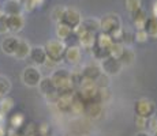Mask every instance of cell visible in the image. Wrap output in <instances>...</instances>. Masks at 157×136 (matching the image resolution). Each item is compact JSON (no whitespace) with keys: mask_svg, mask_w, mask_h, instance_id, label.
<instances>
[{"mask_svg":"<svg viewBox=\"0 0 157 136\" xmlns=\"http://www.w3.org/2000/svg\"><path fill=\"white\" fill-rule=\"evenodd\" d=\"M124 45H123V42H120V41H113V44H112V46L109 48V56L111 57H115V59H117L119 60L120 59V56H122V53H123V50H124Z\"/></svg>","mask_w":157,"mask_h":136,"instance_id":"cb8c5ba5","label":"cell"},{"mask_svg":"<svg viewBox=\"0 0 157 136\" xmlns=\"http://www.w3.org/2000/svg\"><path fill=\"white\" fill-rule=\"evenodd\" d=\"M109 56V52L108 50H104V49H100V48H97V46H94L93 48V57H94L96 60H104L105 57H108Z\"/></svg>","mask_w":157,"mask_h":136,"instance_id":"d6a6232c","label":"cell"},{"mask_svg":"<svg viewBox=\"0 0 157 136\" xmlns=\"http://www.w3.org/2000/svg\"><path fill=\"white\" fill-rule=\"evenodd\" d=\"M94 83L98 89H108L111 84V76H108V75H105L101 72V74L98 75L97 79L94 80Z\"/></svg>","mask_w":157,"mask_h":136,"instance_id":"4316f807","label":"cell"},{"mask_svg":"<svg viewBox=\"0 0 157 136\" xmlns=\"http://www.w3.org/2000/svg\"><path fill=\"white\" fill-rule=\"evenodd\" d=\"M3 14L10 17V15H21L23 11V7L19 0H6L4 4L2 6Z\"/></svg>","mask_w":157,"mask_h":136,"instance_id":"4fadbf2b","label":"cell"},{"mask_svg":"<svg viewBox=\"0 0 157 136\" xmlns=\"http://www.w3.org/2000/svg\"><path fill=\"white\" fill-rule=\"evenodd\" d=\"M29 59L36 67H43L48 60L44 46H32L29 53Z\"/></svg>","mask_w":157,"mask_h":136,"instance_id":"30bf717a","label":"cell"},{"mask_svg":"<svg viewBox=\"0 0 157 136\" xmlns=\"http://www.w3.org/2000/svg\"><path fill=\"white\" fill-rule=\"evenodd\" d=\"M21 79H22L25 86L38 87L41 79H43V74H41V71L38 69V67H36V65H28V67L22 71Z\"/></svg>","mask_w":157,"mask_h":136,"instance_id":"5b68a950","label":"cell"},{"mask_svg":"<svg viewBox=\"0 0 157 136\" xmlns=\"http://www.w3.org/2000/svg\"><path fill=\"white\" fill-rule=\"evenodd\" d=\"M64 8L63 6H56L55 8L52 10L51 13V17H52V20L56 23H60L62 22V18H63V14H64Z\"/></svg>","mask_w":157,"mask_h":136,"instance_id":"f546056e","label":"cell"},{"mask_svg":"<svg viewBox=\"0 0 157 136\" xmlns=\"http://www.w3.org/2000/svg\"><path fill=\"white\" fill-rule=\"evenodd\" d=\"M7 25H8V31L19 33L25 27V18L22 17V14L10 15V17H7Z\"/></svg>","mask_w":157,"mask_h":136,"instance_id":"9a60e30c","label":"cell"},{"mask_svg":"<svg viewBox=\"0 0 157 136\" xmlns=\"http://www.w3.org/2000/svg\"><path fill=\"white\" fill-rule=\"evenodd\" d=\"M98 20H100V31L109 34L113 38V41H122L123 26L119 15L115 13H109L101 17Z\"/></svg>","mask_w":157,"mask_h":136,"instance_id":"6da1fadb","label":"cell"},{"mask_svg":"<svg viewBox=\"0 0 157 136\" xmlns=\"http://www.w3.org/2000/svg\"><path fill=\"white\" fill-rule=\"evenodd\" d=\"M51 79H52L53 84H55V87L57 89V91H59V94L75 91V87L71 80V74L67 69L56 68L55 71L52 72V75H51Z\"/></svg>","mask_w":157,"mask_h":136,"instance_id":"7a4b0ae2","label":"cell"},{"mask_svg":"<svg viewBox=\"0 0 157 136\" xmlns=\"http://www.w3.org/2000/svg\"><path fill=\"white\" fill-rule=\"evenodd\" d=\"M134 124L138 127V129H140V131H146V129L149 128V120L144 119V117L135 116L134 117Z\"/></svg>","mask_w":157,"mask_h":136,"instance_id":"4dcf8cb0","label":"cell"},{"mask_svg":"<svg viewBox=\"0 0 157 136\" xmlns=\"http://www.w3.org/2000/svg\"><path fill=\"white\" fill-rule=\"evenodd\" d=\"M144 30L147 33L149 38H157V17H147V20L145 23Z\"/></svg>","mask_w":157,"mask_h":136,"instance_id":"44dd1931","label":"cell"},{"mask_svg":"<svg viewBox=\"0 0 157 136\" xmlns=\"http://www.w3.org/2000/svg\"><path fill=\"white\" fill-rule=\"evenodd\" d=\"M135 60V52L131 49V48H124V50H123L122 56H120L119 61L122 63L123 67H128V65H131L132 63H134Z\"/></svg>","mask_w":157,"mask_h":136,"instance_id":"603a6c76","label":"cell"},{"mask_svg":"<svg viewBox=\"0 0 157 136\" xmlns=\"http://www.w3.org/2000/svg\"><path fill=\"white\" fill-rule=\"evenodd\" d=\"M134 136H152V135H150L147 131H140V132H137Z\"/></svg>","mask_w":157,"mask_h":136,"instance_id":"e575fe53","label":"cell"},{"mask_svg":"<svg viewBox=\"0 0 157 136\" xmlns=\"http://www.w3.org/2000/svg\"><path fill=\"white\" fill-rule=\"evenodd\" d=\"M81 22H82V17H81L79 11L75 10V8H72V7H66L64 8V14H63L62 22L60 23L68 26L72 31H74V30L81 25Z\"/></svg>","mask_w":157,"mask_h":136,"instance_id":"ba28073f","label":"cell"},{"mask_svg":"<svg viewBox=\"0 0 157 136\" xmlns=\"http://www.w3.org/2000/svg\"><path fill=\"white\" fill-rule=\"evenodd\" d=\"M81 74H82V78H85V79L96 80L98 78V75L101 74V68H100V65L93 64V63H89V64H86V65H83L82 67Z\"/></svg>","mask_w":157,"mask_h":136,"instance_id":"2e32d148","label":"cell"},{"mask_svg":"<svg viewBox=\"0 0 157 136\" xmlns=\"http://www.w3.org/2000/svg\"><path fill=\"white\" fill-rule=\"evenodd\" d=\"M100 68H101L102 74L108 75V76H116V75L120 74L123 65H122V63H120L117 59L108 56V57H105L104 60H101Z\"/></svg>","mask_w":157,"mask_h":136,"instance_id":"52a82bcc","label":"cell"},{"mask_svg":"<svg viewBox=\"0 0 157 136\" xmlns=\"http://www.w3.org/2000/svg\"><path fill=\"white\" fill-rule=\"evenodd\" d=\"M19 44V38L15 37V35H8L0 44V48H2L3 53L8 54V56H14L15 50H17V46Z\"/></svg>","mask_w":157,"mask_h":136,"instance_id":"5bb4252c","label":"cell"},{"mask_svg":"<svg viewBox=\"0 0 157 136\" xmlns=\"http://www.w3.org/2000/svg\"><path fill=\"white\" fill-rule=\"evenodd\" d=\"M153 17H157V2L153 6Z\"/></svg>","mask_w":157,"mask_h":136,"instance_id":"d590c367","label":"cell"},{"mask_svg":"<svg viewBox=\"0 0 157 136\" xmlns=\"http://www.w3.org/2000/svg\"><path fill=\"white\" fill-rule=\"evenodd\" d=\"M78 42H79V46L83 49H93L96 45V34L90 31H85L82 34L77 35Z\"/></svg>","mask_w":157,"mask_h":136,"instance_id":"e0dca14e","label":"cell"},{"mask_svg":"<svg viewBox=\"0 0 157 136\" xmlns=\"http://www.w3.org/2000/svg\"><path fill=\"white\" fill-rule=\"evenodd\" d=\"M75 98V91L74 93H63L59 94V98L56 101V106L62 113H70L71 112V106L72 102Z\"/></svg>","mask_w":157,"mask_h":136,"instance_id":"9c48e42d","label":"cell"},{"mask_svg":"<svg viewBox=\"0 0 157 136\" xmlns=\"http://www.w3.org/2000/svg\"><path fill=\"white\" fill-rule=\"evenodd\" d=\"M8 33V25H7V15H0V34Z\"/></svg>","mask_w":157,"mask_h":136,"instance_id":"836d02e7","label":"cell"},{"mask_svg":"<svg viewBox=\"0 0 157 136\" xmlns=\"http://www.w3.org/2000/svg\"><path fill=\"white\" fill-rule=\"evenodd\" d=\"M30 49H32V46H30V44L28 41L25 40H19V44H18L17 46V50H15L14 53V57L18 60H25L29 57V53H30Z\"/></svg>","mask_w":157,"mask_h":136,"instance_id":"ffe728a7","label":"cell"},{"mask_svg":"<svg viewBox=\"0 0 157 136\" xmlns=\"http://www.w3.org/2000/svg\"><path fill=\"white\" fill-rule=\"evenodd\" d=\"M152 136H157V128H156V129H153V134H152Z\"/></svg>","mask_w":157,"mask_h":136,"instance_id":"8d00e7d4","label":"cell"},{"mask_svg":"<svg viewBox=\"0 0 157 136\" xmlns=\"http://www.w3.org/2000/svg\"><path fill=\"white\" fill-rule=\"evenodd\" d=\"M134 113L135 116L149 120L156 114V104L149 98H140L134 102Z\"/></svg>","mask_w":157,"mask_h":136,"instance_id":"277c9868","label":"cell"},{"mask_svg":"<svg viewBox=\"0 0 157 136\" xmlns=\"http://www.w3.org/2000/svg\"><path fill=\"white\" fill-rule=\"evenodd\" d=\"M113 44V38L111 37L109 34L107 33H102V31H98L96 34V45L94 46L100 48V49H104V50H109V48L112 46Z\"/></svg>","mask_w":157,"mask_h":136,"instance_id":"ac0fdd59","label":"cell"},{"mask_svg":"<svg viewBox=\"0 0 157 136\" xmlns=\"http://www.w3.org/2000/svg\"><path fill=\"white\" fill-rule=\"evenodd\" d=\"M126 8L130 13V15L134 14L140 8H142V0H126Z\"/></svg>","mask_w":157,"mask_h":136,"instance_id":"f1b7e54d","label":"cell"},{"mask_svg":"<svg viewBox=\"0 0 157 136\" xmlns=\"http://www.w3.org/2000/svg\"><path fill=\"white\" fill-rule=\"evenodd\" d=\"M13 108H14V99L10 98L8 95L2 97V99H0V112H2V114H8Z\"/></svg>","mask_w":157,"mask_h":136,"instance_id":"d4e9b609","label":"cell"},{"mask_svg":"<svg viewBox=\"0 0 157 136\" xmlns=\"http://www.w3.org/2000/svg\"><path fill=\"white\" fill-rule=\"evenodd\" d=\"M38 90H40V93L49 102H52V104H56L57 98H59V91H57V89L55 87V84H53V82H52V79H51V76H45V78L41 79L40 84H38Z\"/></svg>","mask_w":157,"mask_h":136,"instance_id":"8992f818","label":"cell"},{"mask_svg":"<svg viewBox=\"0 0 157 136\" xmlns=\"http://www.w3.org/2000/svg\"><path fill=\"white\" fill-rule=\"evenodd\" d=\"M134 40L135 42H141V44H144V42H146L149 40V35H147V33L145 31V30H135L134 31Z\"/></svg>","mask_w":157,"mask_h":136,"instance_id":"1f68e13d","label":"cell"},{"mask_svg":"<svg viewBox=\"0 0 157 136\" xmlns=\"http://www.w3.org/2000/svg\"><path fill=\"white\" fill-rule=\"evenodd\" d=\"M44 49H45V53H47L48 60L59 64V63L63 60V56H64L66 44L63 41H59V40H51L45 44Z\"/></svg>","mask_w":157,"mask_h":136,"instance_id":"3957f363","label":"cell"},{"mask_svg":"<svg viewBox=\"0 0 157 136\" xmlns=\"http://www.w3.org/2000/svg\"><path fill=\"white\" fill-rule=\"evenodd\" d=\"M10 91H11V80L7 76L0 75V98L8 95Z\"/></svg>","mask_w":157,"mask_h":136,"instance_id":"484cf974","label":"cell"},{"mask_svg":"<svg viewBox=\"0 0 157 136\" xmlns=\"http://www.w3.org/2000/svg\"><path fill=\"white\" fill-rule=\"evenodd\" d=\"M83 114H86L89 119L97 120L104 114V106H102V104H100V102H89V104H85Z\"/></svg>","mask_w":157,"mask_h":136,"instance_id":"7c38bea8","label":"cell"},{"mask_svg":"<svg viewBox=\"0 0 157 136\" xmlns=\"http://www.w3.org/2000/svg\"><path fill=\"white\" fill-rule=\"evenodd\" d=\"M72 33L74 31H72L68 26L63 25V23H56V35H57V40L59 41H63L66 44V41L71 37Z\"/></svg>","mask_w":157,"mask_h":136,"instance_id":"7402d4cb","label":"cell"},{"mask_svg":"<svg viewBox=\"0 0 157 136\" xmlns=\"http://www.w3.org/2000/svg\"><path fill=\"white\" fill-rule=\"evenodd\" d=\"M131 20L134 25L135 30H142L145 27V23L147 20V14L144 8H140L138 11H135L134 14H131Z\"/></svg>","mask_w":157,"mask_h":136,"instance_id":"d6986e66","label":"cell"},{"mask_svg":"<svg viewBox=\"0 0 157 136\" xmlns=\"http://www.w3.org/2000/svg\"><path fill=\"white\" fill-rule=\"evenodd\" d=\"M120 42H123V45H124V46L130 48L135 42V40H134V31L123 29V35H122V41H120Z\"/></svg>","mask_w":157,"mask_h":136,"instance_id":"83f0119b","label":"cell"},{"mask_svg":"<svg viewBox=\"0 0 157 136\" xmlns=\"http://www.w3.org/2000/svg\"><path fill=\"white\" fill-rule=\"evenodd\" d=\"M82 53H81V48L78 45H70V46H66L64 50V56L63 59L71 65H77L79 64Z\"/></svg>","mask_w":157,"mask_h":136,"instance_id":"8fae6325","label":"cell"}]
</instances>
